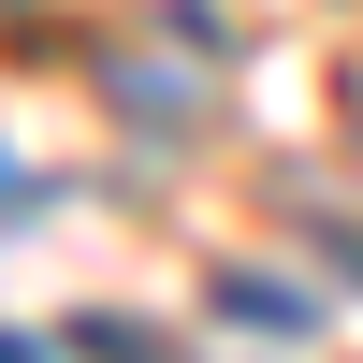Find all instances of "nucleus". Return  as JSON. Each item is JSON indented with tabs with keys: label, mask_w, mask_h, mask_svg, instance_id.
<instances>
[{
	"label": "nucleus",
	"mask_w": 363,
	"mask_h": 363,
	"mask_svg": "<svg viewBox=\"0 0 363 363\" xmlns=\"http://www.w3.org/2000/svg\"><path fill=\"white\" fill-rule=\"evenodd\" d=\"M218 306H247V320H262V335H306V320H320V306H291V291H277V277H247V291H218Z\"/></svg>",
	"instance_id": "1"
}]
</instances>
